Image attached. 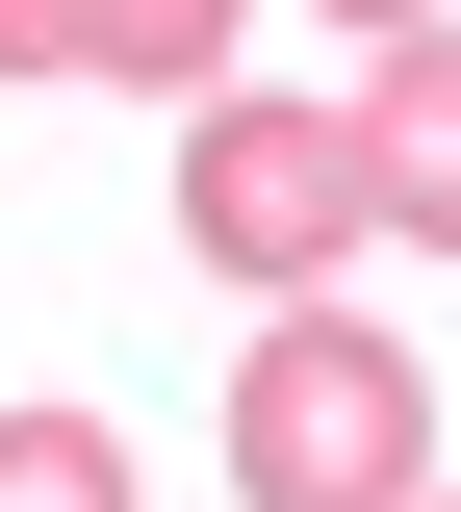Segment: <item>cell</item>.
<instances>
[{"instance_id":"6da1fadb","label":"cell","mask_w":461,"mask_h":512,"mask_svg":"<svg viewBox=\"0 0 461 512\" xmlns=\"http://www.w3.org/2000/svg\"><path fill=\"white\" fill-rule=\"evenodd\" d=\"M436 487V359L385 308H257L231 359V512H410Z\"/></svg>"},{"instance_id":"7a4b0ae2","label":"cell","mask_w":461,"mask_h":512,"mask_svg":"<svg viewBox=\"0 0 461 512\" xmlns=\"http://www.w3.org/2000/svg\"><path fill=\"white\" fill-rule=\"evenodd\" d=\"M180 256L231 308H333V256H385V180H359V103H180Z\"/></svg>"},{"instance_id":"3957f363","label":"cell","mask_w":461,"mask_h":512,"mask_svg":"<svg viewBox=\"0 0 461 512\" xmlns=\"http://www.w3.org/2000/svg\"><path fill=\"white\" fill-rule=\"evenodd\" d=\"M359 180H385V256H461V0L359 52Z\"/></svg>"},{"instance_id":"277c9868","label":"cell","mask_w":461,"mask_h":512,"mask_svg":"<svg viewBox=\"0 0 461 512\" xmlns=\"http://www.w3.org/2000/svg\"><path fill=\"white\" fill-rule=\"evenodd\" d=\"M231 26H257V0H77V77H103V103H205Z\"/></svg>"},{"instance_id":"5b68a950","label":"cell","mask_w":461,"mask_h":512,"mask_svg":"<svg viewBox=\"0 0 461 512\" xmlns=\"http://www.w3.org/2000/svg\"><path fill=\"white\" fill-rule=\"evenodd\" d=\"M0 512H154L103 410H0Z\"/></svg>"},{"instance_id":"8992f818","label":"cell","mask_w":461,"mask_h":512,"mask_svg":"<svg viewBox=\"0 0 461 512\" xmlns=\"http://www.w3.org/2000/svg\"><path fill=\"white\" fill-rule=\"evenodd\" d=\"M0 77H77V0H0Z\"/></svg>"},{"instance_id":"52a82bcc","label":"cell","mask_w":461,"mask_h":512,"mask_svg":"<svg viewBox=\"0 0 461 512\" xmlns=\"http://www.w3.org/2000/svg\"><path fill=\"white\" fill-rule=\"evenodd\" d=\"M333 26H436V0H333Z\"/></svg>"},{"instance_id":"ba28073f","label":"cell","mask_w":461,"mask_h":512,"mask_svg":"<svg viewBox=\"0 0 461 512\" xmlns=\"http://www.w3.org/2000/svg\"><path fill=\"white\" fill-rule=\"evenodd\" d=\"M410 512H461V487H410Z\"/></svg>"}]
</instances>
